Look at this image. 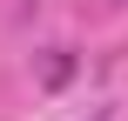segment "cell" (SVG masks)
<instances>
[{"mask_svg":"<svg viewBox=\"0 0 128 121\" xmlns=\"http://www.w3.org/2000/svg\"><path fill=\"white\" fill-rule=\"evenodd\" d=\"M88 121H94V115H88Z\"/></svg>","mask_w":128,"mask_h":121,"instance_id":"obj_1","label":"cell"}]
</instances>
